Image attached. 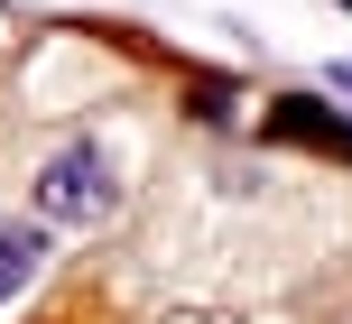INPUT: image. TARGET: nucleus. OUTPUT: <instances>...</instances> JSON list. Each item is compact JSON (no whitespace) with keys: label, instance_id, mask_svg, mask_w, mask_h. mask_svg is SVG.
I'll list each match as a JSON object with an SVG mask.
<instances>
[{"label":"nucleus","instance_id":"nucleus-2","mask_svg":"<svg viewBox=\"0 0 352 324\" xmlns=\"http://www.w3.org/2000/svg\"><path fill=\"white\" fill-rule=\"evenodd\" d=\"M269 130H278V139H316V148H334V158H352V121H334V111H316V102H278V111H269Z\"/></svg>","mask_w":352,"mask_h":324},{"label":"nucleus","instance_id":"nucleus-1","mask_svg":"<svg viewBox=\"0 0 352 324\" xmlns=\"http://www.w3.org/2000/svg\"><path fill=\"white\" fill-rule=\"evenodd\" d=\"M111 204H121V176H111L102 139H65L37 167V222H102Z\"/></svg>","mask_w":352,"mask_h":324},{"label":"nucleus","instance_id":"nucleus-4","mask_svg":"<svg viewBox=\"0 0 352 324\" xmlns=\"http://www.w3.org/2000/svg\"><path fill=\"white\" fill-rule=\"evenodd\" d=\"M334 93H352V65H334Z\"/></svg>","mask_w":352,"mask_h":324},{"label":"nucleus","instance_id":"nucleus-3","mask_svg":"<svg viewBox=\"0 0 352 324\" xmlns=\"http://www.w3.org/2000/svg\"><path fill=\"white\" fill-rule=\"evenodd\" d=\"M37 259H47V232H37V222H0V297L28 288Z\"/></svg>","mask_w":352,"mask_h":324}]
</instances>
